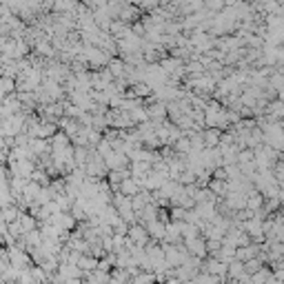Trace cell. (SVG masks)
I'll return each instance as SVG.
<instances>
[{
	"instance_id": "5",
	"label": "cell",
	"mask_w": 284,
	"mask_h": 284,
	"mask_svg": "<svg viewBox=\"0 0 284 284\" xmlns=\"http://www.w3.org/2000/svg\"><path fill=\"white\" fill-rule=\"evenodd\" d=\"M0 93H3V96L16 93V80L7 78V76H0Z\"/></svg>"
},
{
	"instance_id": "4",
	"label": "cell",
	"mask_w": 284,
	"mask_h": 284,
	"mask_svg": "<svg viewBox=\"0 0 284 284\" xmlns=\"http://www.w3.org/2000/svg\"><path fill=\"white\" fill-rule=\"evenodd\" d=\"M145 229H147V235H151L153 242H156V240H164V224L162 222L153 220L149 224H145Z\"/></svg>"
},
{
	"instance_id": "2",
	"label": "cell",
	"mask_w": 284,
	"mask_h": 284,
	"mask_svg": "<svg viewBox=\"0 0 284 284\" xmlns=\"http://www.w3.org/2000/svg\"><path fill=\"white\" fill-rule=\"evenodd\" d=\"M142 191V184L138 182L135 178H125L120 182V186H118V193H122V196H127V198H133V196H138V193Z\"/></svg>"
},
{
	"instance_id": "3",
	"label": "cell",
	"mask_w": 284,
	"mask_h": 284,
	"mask_svg": "<svg viewBox=\"0 0 284 284\" xmlns=\"http://www.w3.org/2000/svg\"><path fill=\"white\" fill-rule=\"evenodd\" d=\"M220 133L218 129H202V142H204V149H216L220 145Z\"/></svg>"
},
{
	"instance_id": "1",
	"label": "cell",
	"mask_w": 284,
	"mask_h": 284,
	"mask_svg": "<svg viewBox=\"0 0 284 284\" xmlns=\"http://www.w3.org/2000/svg\"><path fill=\"white\" fill-rule=\"evenodd\" d=\"M184 249L186 253H189L191 257H198V260H206V244H204V238H193V240H186L184 242Z\"/></svg>"
},
{
	"instance_id": "6",
	"label": "cell",
	"mask_w": 284,
	"mask_h": 284,
	"mask_svg": "<svg viewBox=\"0 0 284 284\" xmlns=\"http://www.w3.org/2000/svg\"><path fill=\"white\" fill-rule=\"evenodd\" d=\"M242 267H244V273H247V275L251 277L253 273H257L260 269H264V262L260 260V257H251V260H249V262H244Z\"/></svg>"
}]
</instances>
